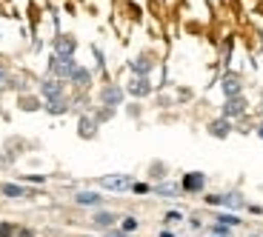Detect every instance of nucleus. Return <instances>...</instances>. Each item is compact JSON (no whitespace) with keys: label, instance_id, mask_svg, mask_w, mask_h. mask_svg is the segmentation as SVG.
<instances>
[{"label":"nucleus","instance_id":"f257e3e1","mask_svg":"<svg viewBox=\"0 0 263 237\" xmlns=\"http://www.w3.org/2000/svg\"><path fill=\"white\" fill-rule=\"evenodd\" d=\"M78 69V60L69 57V54H52L49 60V77H58V80H69Z\"/></svg>","mask_w":263,"mask_h":237},{"label":"nucleus","instance_id":"f03ea898","mask_svg":"<svg viewBox=\"0 0 263 237\" xmlns=\"http://www.w3.org/2000/svg\"><path fill=\"white\" fill-rule=\"evenodd\" d=\"M40 94L46 97V103H52V100H60V97L66 94L63 80H58V77H43V80H40Z\"/></svg>","mask_w":263,"mask_h":237},{"label":"nucleus","instance_id":"7ed1b4c3","mask_svg":"<svg viewBox=\"0 0 263 237\" xmlns=\"http://www.w3.org/2000/svg\"><path fill=\"white\" fill-rule=\"evenodd\" d=\"M100 103H103L106 109H115V106H120V103H123V86L106 83L103 89H100Z\"/></svg>","mask_w":263,"mask_h":237},{"label":"nucleus","instance_id":"20e7f679","mask_svg":"<svg viewBox=\"0 0 263 237\" xmlns=\"http://www.w3.org/2000/svg\"><path fill=\"white\" fill-rule=\"evenodd\" d=\"M132 177L129 174H103L100 177V189H109V191H126L132 189Z\"/></svg>","mask_w":263,"mask_h":237},{"label":"nucleus","instance_id":"39448f33","mask_svg":"<svg viewBox=\"0 0 263 237\" xmlns=\"http://www.w3.org/2000/svg\"><path fill=\"white\" fill-rule=\"evenodd\" d=\"M180 189H183V191H192V194L203 191V189H206V174H203V171H189V174H183V180H180Z\"/></svg>","mask_w":263,"mask_h":237},{"label":"nucleus","instance_id":"423d86ee","mask_svg":"<svg viewBox=\"0 0 263 237\" xmlns=\"http://www.w3.org/2000/svg\"><path fill=\"white\" fill-rule=\"evenodd\" d=\"M74 52H78V37H72V34H58L54 37V54H69V57H74Z\"/></svg>","mask_w":263,"mask_h":237},{"label":"nucleus","instance_id":"0eeeda50","mask_svg":"<svg viewBox=\"0 0 263 237\" xmlns=\"http://www.w3.org/2000/svg\"><path fill=\"white\" fill-rule=\"evenodd\" d=\"M206 203L209 206H226V209H240V206H243V198H240L237 191H232V194H215V198H206Z\"/></svg>","mask_w":263,"mask_h":237},{"label":"nucleus","instance_id":"6e6552de","mask_svg":"<svg viewBox=\"0 0 263 237\" xmlns=\"http://www.w3.org/2000/svg\"><path fill=\"white\" fill-rule=\"evenodd\" d=\"M246 106H249V103H246L243 94H237V97H229V100L223 103V117H226V120H232V117H237V114H243V112H246Z\"/></svg>","mask_w":263,"mask_h":237},{"label":"nucleus","instance_id":"1a4fd4ad","mask_svg":"<svg viewBox=\"0 0 263 237\" xmlns=\"http://www.w3.org/2000/svg\"><path fill=\"white\" fill-rule=\"evenodd\" d=\"M126 92H129L132 97H146V94L152 92L149 77H138V74H135V77H132L129 83H126Z\"/></svg>","mask_w":263,"mask_h":237},{"label":"nucleus","instance_id":"9d476101","mask_svg":"<svg viewBox=\"0 0 263 237\" xmlns=\"http://www.w3.org/2000/svg\"><path fill=\"white\" fill-rule=\"evenodd\" d=\"M220 89H223L226 100H229V97H237V94L243 92V83H240V77H237V74H226L223 83H220Z\"/></svg>","mask_w":263,"mask_h":237},{"label":"nucleus","instance_id":"9b49d317","mask_svg":"<svg viewBox=\"0 0 263 237\" xmlns=\"http://www.w3.org/2000/svg\"><path fill=\"white\" fill-rule=\"evenodd\" d=\"M78 134H80L83 140L95 137V134H98V117H89V114H83V117H80V123H78Z\"/></svg>","mask_w":263,"mask_h":237},{"label":"nucleus","instance_id":"f8f14e48","mask_svg":"<svg viewBox=\"0 0 263 237\" xmlns=\"http://www.w3.org/2000/svg\"><path fill=\"white\" fill-rule=\"evenodd\" d=\"M69 80L74 83V89H80V92H86V89L92 86V72H89V69H83V66H78V69H74V74H72Z\"/></svg>","mask_w":263,"mask_h":237},{"label":"nucleus","instance_id":"ddd939ff","mask_svg":"<svg viewBox=\"0 0 263 237\" xmlns=\"http://www.w3.org/2000/svg\"><path fill=\"white\" fill-rule=\"evenodd\" d=\"M129 66H132V72L138 74V77H149V72H152V66H155V63L149 60V54H140V57L132 60Z\"/></svg>","mask_w":263,"mask_h":237},{"label":"nucleus","instance_id":"4468645a","mask_svg":"<svg viewBox=\"0 0 263 237\" xmlns=\"http://www.w3.org/2000/svg\"><path fill=\"white\" fill-rule=\"evenodd\" d=\"M229 132H232V123L226 117L212 120V123H209V134H212V137H229Z\"/></svg>","mask_w":263,"mask_h":237},{"label":"nucleus","instance_id":"2eb2a0df","mask_svg":"<svg viewBox=\"0 0 263 237\" xmlns=\"http://www.w3.org/2000/svg\"><path fill=\"white\" fill-rule=\"evenodd\" d=\"M74 203L78 206H100L103 198H100L98 191H78V194H74Z\"/></svg>","mask_w":263,"mask_h":237},{"label":"nucleus","instance_id":"dca6fc26","mask_svg":"<svg viewBox=\"0 0 263 237\" xmlns=\"http://www.w3.org/2000/svg\"><path fill=\"white\" fill-rule=\"evenodd\" d=\"M115 220H118V218H115L112 211H98V214L92 218V223L98 226V229H112V226H115Z\"/></svg>","mask_w":263,"mask_h":237},{"label":"nucleus","instance_id":"f3484780","mask_svg":"<svg viewBox=\"0 0 263 237\" xmlns=\"http://www.w3.org/2000/svg\"><path fill=\"white\" fill-rule=\"evenodd\" d=\"M0 194H6V198H26V189L17 183H3L0 186Z\"/></svg>","mask_w":263,"mask_h":237},{"label":"nucleus","instance_id":"a211bd4d","mask_svg":"<svg viewBox=\"0 0 263 237\" xmlns=\"http://www.w3.org/2000/svg\"><path fill=\"white\" fill-rule=\"evenodd\" d=\"M43 109H46L49 114H66V112H69V100H66V97H60V100H52V103H46Z\"/></svg>","mask_w":263,"mask_h":237},{"label":"nucleus","instance_id":"6ab92c4d","mask_svg":"<svg viewBox=\"0 0 263 237\" xmlns=\"http://www.w3.org/2000/svg\"><path fill=\"white\" fill-rule=\"evenodd\" d=\"M17 106L23 109V112H37V109H40V100H37V97H20Z\"/></svg>","mask_w":263,"mask_h":237},{"label":"nucleus","instance_id":"aec40b11","mask_svg":"<svg viewBox=\"0 0 263 237\" xmlns=\"http://www.w3.org/2000/svg\"><path fill=\"white\" fill-rule=\"evenodd\" d=\"M9 83H12V72H9V66L3 63V60H0V92H3Z\"/></svg>","mask_w":263,"mask_h":237},{"label":"nucleus","instance_id":"412c9836","mask_svg":"<svg viewBox=\"0 0 263 237\" xmlns=\"http://www.w3.org/2000/svg\"><path fill=\"white\" fill-rule=\"evenodd\" d=\"M155 191H158V194H166V198H172V194H178V186H175V183H160V186H155Z\"/></svg>","mask_w":263,"mask_h":237},{"label":"nucleus","instance_id":"4be33fe9","mask_svg":"<svg viewBox=\"0 0 263 237\" xmlns=\"http://www.w3.org/2000/svg\"><path fill=\"white\" fill-rule=\"evenodd\" d=\"M217 223H220V226H237V223H240V218H237V214H220Z\"/></svg>","mask_w":263,"mask_h":237},{"label":"nucleus","instance_id":"5701e85b","mask_svg":"<svg viewBox=\"0 0 263 237\" xmlns=\"http://www.w3.org/2000/svg\"><path fill=\"white\" fill-rule=\"evenodd\" d=\"M120 226H123V231H135V229H138V220H135V218H123V223H120Z\"/></svg>","mask_w":263,"mask_h":237},{"label":"nucleus","instance_id":"b1692460","mask_svg":"<svg viewBox=\"0 0 263 237\" xmlns=\"http://www.w3.org/2000/svg\"><path fill=\"white\" fill-rule=\"evenodd\" d=\"M212 234H217V237H226V234H229V226H220V223H217V226H212Z\"/></svg>","mask_w":263,"mask_h":237},{"label":"nucleus","instance_id":"393cba45","mask_svg":"<svg viewBox=\"0 0 263 237\" xmlns=\"http://www.w3.org/2000/svg\"><path fill=\"white\" fill-rule=\"evenodd\" d=\"M12 234H14V229H12V226L0 223V237H12Z\"/></svg>","mask_w":263,"mask_h":237},{"label":"nucleus","instance_id":"a878e982","mask_svg":"<svg viewBox=\"0 0 263 237\" xmlns=\"http://www.w3.org/2000/svg\"><path fill=\"white\" fill-rule=\"evenodd\" d=\"M132 189L138 191V194H146V191H149V186H146V183H135V186H132Z\"/></svg>","mask_w":263,"mask_h":237},{"label":"nucleus","instance_id":"bb28decb","mask_svg":"<svg viewBox=\"0 0 263 237\" xmlns=\"http://www.w3.org/2000/svg\"><path fill=\"white\" fill-rule=\"evenodd\" d=\"M166 220H169V223H175V220H180V214H178V211H169V214H166Z\"/></svg>","mask_w":263,"mask_h":237},{"label":"nucleus","instance_id":"cd10ccee","mask_svg":"<svg viewBox=\"0 0 263 237\" xmlns=\"http://www.w3.org/2000/svg\"><path fill=\"white\" fill-rule=\"evenodd\" d=\"M17 237H34V234H32L29 229H20V231H17Z\"/></svg>","mask_w":263,"mask_h":237},{"label":"nucleus","instance_id":"c85d7f7f","mask_svg":"<svg viewBox=\"0 0 263 237\" xmlns=\"http://www.w3.org/2000/svg\"><path fill=\"white\" fill-rule=\"evenodd\" d=\"M106 237H126L123 231H106Z\"/></svg>","mask_w":263,"mask_h":237},{"label":"nucleus","instance_id":"c756f323","mask_svg":"<svg viewBox=\"0 0 263 237\" xmlns=\"http://www.w3.org/2000/svg\"><path fill=\"white\" fill-rule=\"evenodd\" d=\"M257 137H260V140H263V123H260V126H257Z\"/></svg>","mask_w":263,"mask_h":237},{"label":"nucleus","instance_id":"7c9ffc66","mask_svg":"<svg viewBox=\"0 0 263 237\" xmlns=\"http://www.w3.org/2000/svg\"><path fill=\"white\" fill-rule=\"evenodd\" d=\"M160 237H172V231H163V234H160Z\"/></svg>","mask_w":263,"mask_h":237},{"label":"nucleus","instance_id":"2f4dec72","mask_svg":"<svg viewBox=\"0 0 263 237\" xmlns=\"http://www.w3.org/2000/svg\"><path fill=\"white\" fill-rule=\"evenodd\" d=\"M260 112H263V106H260Z\"/></svg>","mask_w":263,"mask_h":237},{"label":"nucleus","instance_id":"473e14b6","mask_svg":"<svg viewBox=\"0 0 263 237\" xmlns=\"http://www.w3.org/2000/svg\"><path fill=\"white\" fill-rule=\"evenodd\" d=\"M0 94H3V92H0Z\"/></svg>","mask_w":263,"mask_h":237}]
</instances>
